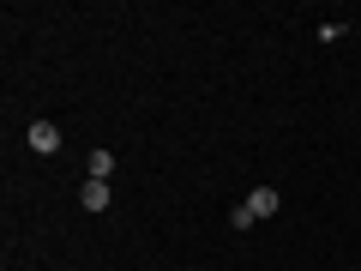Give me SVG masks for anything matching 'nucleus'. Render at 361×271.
<instances>
[{
    "mask_svg": "<svg viewBox=\"0 0 361 271\" xmlns=\"http://www.w3.org/2000/svg\"><path fill=\"white\" fill-rule=\"evenodd\" d=\"M90 181H109V175H115V157H109V151H90Z\"/></svg>",
    "mask_w": 361,
    "mask_h": 271,
    "instance_id": "4",
    "label": "nucleus"
},
{
    "mask_svg": "<svg viewBox=\"0 0 361 271\" xmlns=\"http://www.w3.org/2000/svg\"><path fill=\"white\" fill-rule=\"evenodd\" d=\"M241 205L253 211V223H259V217H277V187H253V193H247Z\"/></svg>",
    "mask_w": 361,
    "mask_h": 271,
    "instance_id": "1",
    "label": "nucleus"
},
{
    "mask_svg": "<svg viewBox=\"0 0 361 271\" xmlns=\"http://www.w3.org/2000/svg\"><path fill=\"white\" fill-rule=\"evenodd\" d=\"M78 205L85 211H109V181H85V187H78Z\"/></svg>",
    "mask_w": 361,
    "mask_h": 271,
    "instance_id": "2",
    "label": "nucleus"
},
{
    "mask_svg": "<svg viewBox=\"0 0 361 271\" xmlns=\"http://www.w3.org/2000/svg\"><path fill=\"white\" fill-rule=\"evenodd\" d=\"M30 151H61V127L54 121H37L30 127Z\"/></svg>",
    "mask_w": 361,
    "mask_h": 271,
    "instance_id": "3",
    "label": "nucleus"
}]
</instances>
